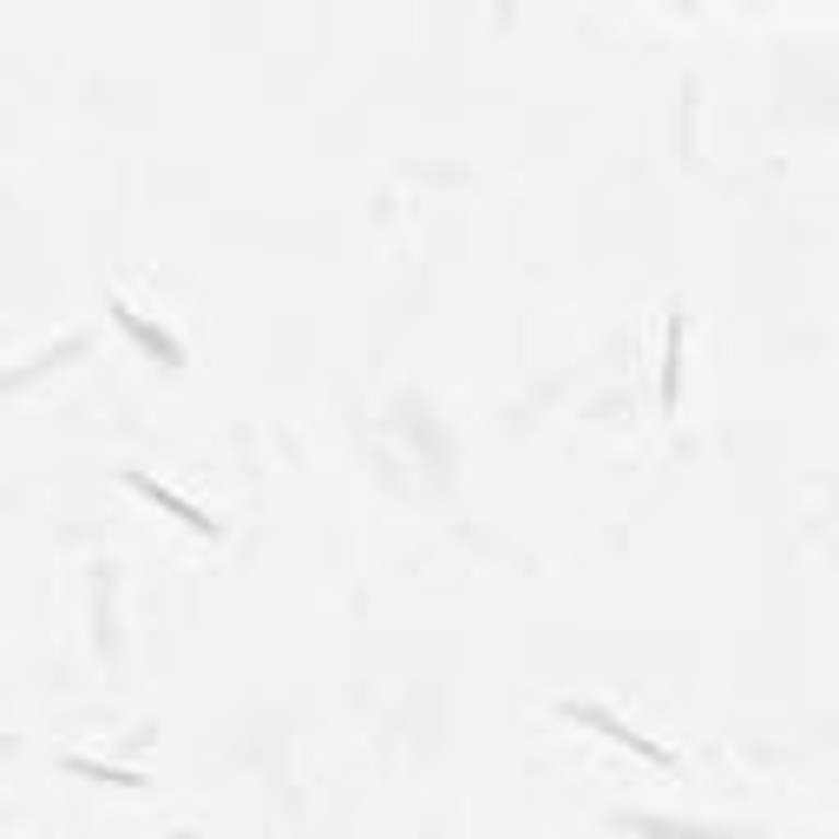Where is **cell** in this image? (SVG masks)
Here are the masks:
<instances>
[{
	"mask_svg": "<svg viewBox=\"0 0 839 839\" xmlns=\"http://www.w3.org/2000/svg\"><path fill=\"white\" fill-rule=\"evenodd\" d=\"M571 715H578V722H591V729H604L610 742H630V748H637V755H650V761H669V755H663L656 742H643V735H630V729H624V722H610L604 709H571Z\"/></svg>",
	"mask_w": 839,
	"mask_h": 839,
	"instance_id": "obj_2",
	"label": "cell"
},
{
	"mask_svg": "<svg viewBox=\"0 0 839 839\" xmlns=\"http://www.w3.org/2000/svg\"><path fill=\"white\" fill-rule=\"evenodd\" d=\"M676 361H683V315L669 322V368H663V407H676Z\"/></svg>",
	"mask_w": 839,
	"mask_h": 839,
	"instance_id": "obj_3",
	"label": "cell"
},
{
	"mask_svg": "<svg viewBox=\"0 0 839 839\" xmlns=\"http://www.w3.org/2000/svg\"><path fill=\"white\" fill-rule=\"evenodd\" d=\"M125 479H131V486H138V492H144V499H158V505H164V512H177V518H184V525H190V532H217V518H210V512H197V505H184V499H177V492H164V486H151V479H144V473H125Z\"/></svg>",
	"mask_w": 839,
	"mask_h": 839,
	"instance_id": "obj_1",
	"label": "cell"
}]
</instances>
